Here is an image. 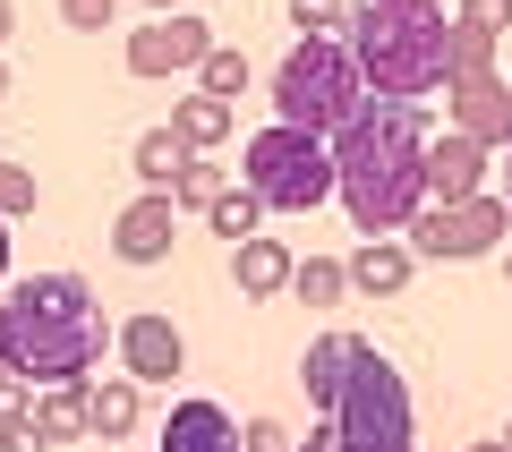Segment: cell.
<instances>
[{
    "mask_svg": "<svg viewBox=\"0 0 512 452\" xmlns=\"http://www.w3.org/2000/svg\"><path fill=\"white\" fill-rule=\"evenodd\" d=\"M359 333H325V342H308V359H299V384H308V401L316 410H333L342 401V376H350V359H359Z\"/></svg>",
    "mask_w": 512,
    "mask_h": 452,
    "instance_id": "cell-16",
    "label": "cell"
},
{
    "mask_svg": "<svg viewBox=\"0 0 512 452\" xmlns=\"http://www.w3.org/2000/svg\"><path fill=\"white\" fill-rule=\"evenodd\" d=\"M504 180H512V145H504ZM504 205H512V197H504Z\"/></svg>",
    "mask_w": 512,
    "mask_h": 452,
    "instance_id": "cell-35",
    "label": "cell"
},
{
    "mask_svg": "<svg viewBox=\"0 0 512 452\" xmlns=\"http://www.w3.org/2000/svg\"><path fill=\"white\" fill-rule=\"evenodd\" d=\"M103 342H111V325L77 273H35V282H18L0 299V367L43 384V393L52 384H94Z\"/></svg>",
    "mask_w": 512,
    "mask_h": 452,
    "instance_id": "cell-2",
    "label": "cell"
},
{
    "mask_svg": "<svg viewBox=\"0 0 512 452\" xmlns=\"http://www.w3.org/2000/svg\"><path fill=\"white\" fill-rule=\"evenodd\" d=\"M137 410H146V384H137V376H103V384H94V435H103V444L137 427Z\"/></svg>",
    "mask_w": 512,
    "mask_h": 452,
    "instance_id": "cell-19",
    "label": "cell"
},
{
    "mask_svg": "<svg viewBox=\"0 0 512 452\" xmlns=\"http://www.w3.org/2000/svg\"><path fill=\"white\" fill-rule=\"evenodd\" d=\"M487 154L495 145L461 137V128H444V137H427V205H461L487 188Z\"/></svg>",
    "mask_w": 512,
    "mask_h": 452,
    "instance_id": "cell-12",
    "label": "cell"
},
{
    "mask_svg": "<svg viewBox=\"0 0 512 452\" xmlns=\"http://www.w3.org/2000/svg\"><path fill=\"white\" fill-rule=\"evenodd\" d=\"M197 94H222V103H239V94H248V52H205L197 60Z\"/></svg>",
    "mask_w": 512,
    "mask_h": 452,
    "instance_id": "cell-23",
    "label": "cell"
},
{
    "mask_svg": "<svg viewBox=\"0 0 512 452\" xmlns=\"http://www.w3.org/2000/svg\"><path fill=\"white\" fill-rule=\"evenodd\" d=\"M291 26L299 35H333V26H350V18H342V0H291Z\"/></svg>",
    "mask_w": 512,
    "mask_h": 452,
    "instance_id": "cell-27",
    "label": "cell"
},
{
    "mask_svg": "<svg viewBox=\"0 0 512 452\" xmlns=\"http://www.w3.org/2000/svg\"><path fill=\"white\" fill-rule=\"evenodd\" d=\"M444 111H453L461 137L512 145V77H495V69H453V77H444Z\"/></svg>",
    "mask_w": 512,
    "mask_h": 452,
    "instance_id": "cell-9",
    "label": "cell"
},
{
    "mask_svg": "<svg viewBox=\"0 0 512 452\" xmlns=\"http://www.w3.org/2000/svg\"><path fill=\"white\" fill-rule=\"evenodd\" d=\"M350 60H359L367 94H436L453 77V18H444V0H359L350 9Z\"/></svg>",
    "mask_w": 512,
    "mask_h": 452,
    "instance_id": "cell-3",
    "label": "cell"
},
{
    "mask_svg": "<svg viewBox=\"0 0 512 452\" xmlns=\"http://www.w3.org/2000/svg\"><path fill=\"white\" fill-rule=\"evenodd\" d=\"M188 163H197V145H188L180 128H146V137L128 145V171H137L146 188H171V180H180Z\"/></svg>",
    "mask_w": 512,
    "mask_h": 452,
    "instance_id": "cell-17",
    "label": "cell"
},
{
    "mask_svg": "<svg viewBox=\"0 0 512 452\" xmlns=\"http://www.w3.org/2000/svg\"><path fill=\"white\" fill-rule=\"evenodd\" d=\"M291 273H299V256L282 248L274 231H256V239H239V248H231V282H239V299H282V290H291Z\"/></svg>",
    "mask_w": 512,
    "mask_h": 452,
    "instance_id": "cell-13",
    "label": "cell"
},
{
    "mask_svg": "<svg viewBox=\"0 0 512 452\" xmlns=\"http://www.w3.org/2000/svg\"><path fill=\"white\" fill-rule=\"evenodd\" d=\"M367 103V77L350 60L342 35H299L274 69V120L282 128H308V137H342Z\"/></svg>",
    "mask_w": 512,
    "mask_h": 452,
    "instance_id": "cell-4",
    "label": "cell"
},
{
    "mask_svg": "<svg viewBox=\"0 0 512 452\" xmlns=\"http://www.w3.org/2000/svg\"><path fill=\"white\" fill-rule=\"evenodd\" d=\"M146 9H154V18H171V9H180V0H146Z\"/></svg>",
    "mask_w": 512,
    "mask_h": 452,
    "instance_id": "cell-33",
    "label": "cell"
},
{
    "mask_svg": "<svg viewBox=\"0 0 512 452\" xmlns=\"http://www.w3.org/2000/svg\"><path fill=\"white\" fill-rule=\"evenodd\" d=\"M333 452H419V410H410V384L402 367L384 359L376 342L350 359L342 401H333Z\"/></svg>",
    "mask_w": 512,
    "mask_h": 452,
    "instance_id": "cell-5",
    "label": "cell"
},
{
    "mask_svg": "<svg viewBox=\"0 0 512 452\" xmlns=\"http://www.w3.org/2000/svg\"><path fill=\"white\" fill-rule=\"evenodd\" d=\"M35 427H43V444L94 435V384H52V393L35 401Z\"/></svg>",
    "mask_w": 512,
    "mask_h": 452,
    "instance_id": "cell-18",
    "label": "cell"
},
{
    "mask_svg": "<svg viewBox=\"0 0 512 452\" xmlns=\"http://www.w3.org/2000/svg\"><path fill=\"white\" fill-rule=\"evenodd\" d=\"M504 231H512V205L504 197H461V205H419L410 214V256L419 265H470V256H504Z\"/></svg>",
    "mask_w": 512,
    "mask_h": 452,
    "instance_id": "cell-7",
    "label": "cell"
},
{
    "mask_svg": "<svg viewBox=\"0 0 512 452\" xmlns=\"http://www.w3.org/2000/svg\"><path fill=\"white\" fill-rule=\"evenodd\" d=\"M171 128H180V137L205 154V145L231 137V103H222V94H180V103H171Z\"/></svg>",
    "mask_w": 512,
    "mask_h": 452,
    "instance_id": "cell-20",
    "label": "cell"
},
{
    "mask_svg": "<svg viewBox=\"0 0 512 452\" xmlns=\"http://www.w3.org/2000/svg\"><path fill=\"white\" fill-rule=\"evenodd\" d=\"M299 452H333V418H325V427H308V444H299Z\"/></svg>",
    "mask_w": 512,
    "mask_h": 452,
    "instance_id": "cell-30",
    "label": "cell"
},
{
    "mask_svg": "<svg viewBox=\"0 0 512 452\" xmlns=\"http://www.w3.org/2000/svg\"><path fill=\"white\" fill-rule=\"evenodd\" d=\"M470 452H504V444H495V435H478V444H470Z\"/></svg>",
    "mask_w": 512,
    "mask_h": 452,
    "instance_id": "cell-34",
    "label": "cell"
},
{
    "mask_svg": "<svg viewBox=\"0 0 512 452\" xmlns=\"http://www.w3.org/2000/svg\"><path fill=\"white\" fill-rule=\"evenodd\" d=\"M291 290L308 299V308H342V299H350V265H342V256H299Z\"/></svg>",
    "mask_w": 512,
    "mask_h": 452,
    "instance_id": "cell-21",
    "label": "cell"
},
{
    "mask_svg": "<svg viewBox=\"0 0 512 452\" xmlns=\"http://www.w3.org/2000/svg\"><path fill=\"white\" fill-rule=\"evenodd\" d=\"M453 26H478V35H504V26H512V0H461V9H453Z\"/></svg>",
    "mask_w": 512,
    "mask_h": 452,
    "instance_id": "cell-28",
    "label": "cell"
},
{
    "mask_svg": "<svg viewBox=\"0 0 512 452\" xmlns=\"http://www.w3.org/2000/svg\"><path fill=\"white\" fill-rule=\"evenodd\" d=\"M504 282H512V248H504Z\"/></svg>",
    "mask_w": 512,
    "mask_h": 452,
    "instance_id": "cell-38",
    "label": "cell"
},
{
    "mask_svg": "<svg viewBox=\"0 0 512 452\" xmlns=\"http://www.w3.org/2000/svg\"><path fill=\"white\" fill-rule=\"evenodd\" d=\"M333 197L367 239L410 231V214L427 205V111L402 94L359 103V120L333 137Z\"/></svg>",
    "mask_w": 512,
    "mask_h": 452,
    "instance_id": "cell-1",
    "label": "cell"
},
{
    "mask_svg": "<svg viewBox=\"0 0 512 452\" xmlns=\"http://www.w3.org/2000/svg\"><path fill=\"white\" fill-rule=\"evenodd\" d=\"M342 265H350V290H359V299H402L410 273H419V256H410V239H367Z\"/></svg>",
    "mask_w": 512,
    "mask_h": 452,
    "instance_id": "cell-14",
    "label": "cell"
},
{
    "mask_svg": "<svg viewBox=\"0 0 512 452\" xmlns=\"http://www.w3.org/2000/svg\"><path fill=\"white\" fill-rule=\"evenodd\" d=\"M205 52H214V26H205V18H188V9H171V18L137 26L120 60H128V77H180V69H197Z\"/></svg>",
    "mask_w": 512,
    "mask_h": 452,
    "instance_id": "cell-8",
    "label": "cell"
},
{
    "mask_svg": "<svg viewBox=\"0 0 512 452\" xmlns=\"http://www.w3.org/2000/svg\"><path fill=\"white\" fill-rule=\"evenodd\" d=\"M222 188H231V180H222V163H205V154H197V163H188L180 180H171V205H197V214H205V205H214Z\"/></svg>",
    "mask_w": 512,
    "mask_h": 452,
    "instance_id": "cell-24",
    "label": "cell"
},
{
    "mask_svg": "<svg viewBox=\"0 0 512 452\" xmlns=\"http://www.w3.org/2000/svg\"><path fill=\"white\" fill-rule=\"evenodd\" d=\"M239 452H299V444H291L282 418H248V427H239Z\"/></svg>",
    "mask_w": 512,
    "mask_h": 452,
    "instance_id": "cell-29",
    "label": "cell"
},
{
    "mask_svg": "<svg viewBox=\"0 0 512 452\" xmlns=\"http://www.w3.org/2000/svg\"><path fill=\"white\" fill-rule=\"evenodd\" d=\"M163 452H239V418L222 401H180L163 418Z\"/></svg>",
    "mask_w": 512,
    "mask_h": 452,
    "instance_id": "cell-15",
    "label": "cell"
},
{
    "mask_svg": "<svg viewBox=\"0 0 512 452\" xmlns=\"http://www.w3.org/2000/svg\"><path fill=\"white\" fill-rule=\"evenodd\" d=\"M0 273H9V214H0Z\"/></svg>",
    "mask_w": 512,
    "mask_h": 452,
    "instance_id": "cell-32",
    "label": "cell"
},
{
    "mask_svg": "<svg viewBox=\"0 0 512 452\" xmlns=\"http://www.w3.org/2000/svg\"><path fill=\"white\" fill-rule=\"evenodd\" d=\"M111 350H120V376H137V384H171L188 367V342H180V325L171 316H128V325H111Z\"/></svg>",
    "mask_w": 512,
    "mask_h": 452,
    "instance_id": "cell-10",
    "label": "cell"
},
{
    "mask_svg": "<svg viewBox=\"0 0 512 452\" xmlns=\"http://www.w3.org/2000/svg\"><path fill=\"white\" fill-rule=\"evenodd\" d=\"M111 18H120V0H60V26L69 35H103Z\"/></svg>",
    "mask_w": 512,
    "mask_h": 452,
    "instance_id": "cell-25",
    "label": "cell"
},
{
    "mask_svg": "<svg viewBox=\"0 0 512 452\" xmlns=\"http://www.w3.org/2000/svg\"><path fill=\"white\" fill-rule=\"evenodd\" d=\"M239 188H248L265 214H316L333 197V137H308V128H256L248 154H239Z\"/></svg>",
    "mask_w": 512,
    "mask_h": 452,
    "instance_id": "cell-6",
    "label": "cell"
},
{
    "mask_svg": "<svg viewBox=\"0 0 512 452\" xmlns=\"http://www.w3.org/2000/svg\"><path fill=\"white\" fill-rule=\"evenodd\" d=\"M18 35V0H0V43Z\"/></svg>",
    "mask_w": 512,
    "mask_h": 452,
    "instance_id": "cell-31",
    "label": "cell"
},
{
    "mask_svg": "<svg viewBox=\"0 0 512 452\" xmlns=\"http://www.w3.org/2000/svg\"><path fill=\"white\" fill-rule=\"evenodd\" d=\"M0 214H9V222L35 214V171H26V163H0Z\"/></svg>",
    "mask_w": 512,
    "mask_h": 452,
    "instance_id": "cell-26",
    "label": "cell"
},
{
    "mask_svg": "<svg viewBox=\"0 0 512 452\" xmlns=\"http://www.w3.org/2000/svg\"><path fill=\"white\" fill-rule=\"evenodd\" d=\"M171 239H180V205H171V188H146V197L111 222V256H120V265H163Z\"/></svg>",
    "mask_w": 512,
    "mask_h": 452,
    "instance_id": "cell-11",
    "label": "cell"
},
{
    "mask_svg": "<svg viewBox=\"0 0 512 452\" xmlns=\"http://www.w3.org/2000/svg\"><path fill=\"white\" fill-rule=\"evenodd\" d=\"M205 222H214V231H222V239L239 248V239H256V231H265V205H256L248 188H222V197L205 205Z\"/></svg>",
    "mask_w": 512,
    "mask_h": 452,
    "instance_id": "cell-22",
    "label": "cell"
},
{
    "mask_svg": "<svg viewBox=\"0 0 512 452\" xmlns=\"http://www.w3.org/2000/svg\"><path fill=\"white\" fill-rule=\"evenodd\" d=\"M495 444H504V452H512V427H504V435H495Z\"/></svg>",
    "mask_w": 512,
    "mask_h": 452,
    "instance_id": "cell-37",
    "label": "cell"
},
{
    "mask_svg": "<svg viewBox=\"0 0 512 452\" xmlns=\"http://www.w3.org/2000/svg\"><path fill=\"white\" fill-rule=\"evenodd\" d=\"M0 94H9V60H0Z\"/></svg>",
    "mask_w": 512,
    "mask_h": 452,
    "instance_id": "cell-36",
    "label": "cell"
}]
</instances>
